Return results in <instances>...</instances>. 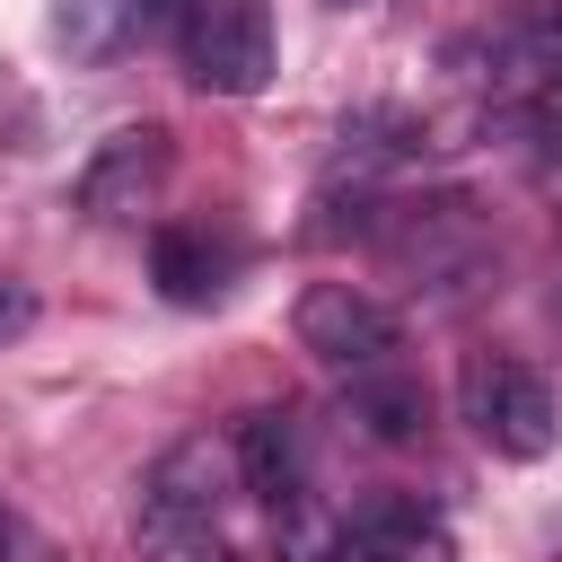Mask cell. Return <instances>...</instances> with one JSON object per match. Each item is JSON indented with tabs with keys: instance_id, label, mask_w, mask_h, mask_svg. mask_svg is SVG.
<instances>
[{
	"instance_id": "obj_9",
	"label": "cell",
	"mask_w": 562,
	"mask_h": 562,
	"mask_svg": "<svg viewBox=\"0 0 562 562\" xmlns=\"http://www.w3.org/2000/svg\"><path fill=\"white\" fill-rule=\"evenodd\" d=\"M228 272H237V246L211 237V228H193V220H167V228L149 237V281H158L176 307H211V299L228 290Z\"/></svg>"
},
{
	"instance_id": "obj_3",
	"label": "cell",
	"mask_w": 562,
	"mask_h": 562,
	"mask_svg": "<svg viewBox=\"0 0 562 562\" xmlns=\"http://www.w3.org/2000/svg\"><path fill=\"white\" fill-rule=\"evenodd\" d=\"M457 61H483L474 79L509 105H562V0H518L501 26L457 44Z\"/></svg>"
},
{
	"instance_id": "obj_13",
	"label": "cell",
	"mask_w": 562,
	"mask_h": 562,
	"mask_svg": "<svg viewBox=\"0 0 562 562\" xmlns=\"http://www.w3.org/2000/svg\"><path fill=\"white\" fill-rule=\"evenodd\" d=\"M0 562H61V553H53V544L26 527V509H18L9 492H0Z\"/></svg>"
},
{
	"instance_id": "obj_10",
	"label": "cell",
	"mask_w": 562,
	"mask_h": 562,
	"mask_svg": "<svg viewBox=\"0 0 562 562\" xmlns=\"http://www.w3.org/2000/svg\"><path fill=\"white\" fill-rule=\"evenodd\" d=\"M167 18V0H53V44L70 61H114L132 44H149Z\"/></svg>"
},
{
	"instance_id": "obj_4",
	"label": "cell",
	"mask_w": 562,
	"mask_h": 562,
	"mask_svg": "<svg viewBox=\"0 0 562 562\" xmlns=\"http://www.w3.org/2000/svg\"><path fill=\"white\" fill-rule=\"evenodd\" d=\"M290 325H299V351H316V360L342 369V378L386 369V360L404 351V316H395L386 299H369L360 281H307Z\"/></svg>"
},
{
	"instance_id": "obj_15",
	"label": "cell",
	"mask_w": 562,
	"mask_h": 562,
	"mask_svg": "<svg viewBox=\"0 0 562 562\" xmlns=\"http://www.w3.org/2000/svg\"><path fill=\"white\" fill-rule=\"evenodd\" d=\"M334 9H369V0H334Z\"/></svg>"
},
{
	"instance_id": "obj_7",
	"label": "cell",
	"mask_w": 562,
	"mask_h": 562,
	"mask_svg": "<svg viewBox=\"0 0 562 562\" xmlns=\"http://www.w3.org/2000/svg\"><path fill=\"white\" fill-rule=\"evenodd\" d=\"M228 457H237V492H255L281 527L307 509V422L290 404H255L228 430Z\"/></svg>"
},
{
	"instance_id": "obj_12",
	"label": "cell",
	"mask_w": 562,
	"mask_h": 562,
	"mask_svg": "<svg viewBox=\"0 0 562 562\" xmlns=\"http://www.w3.org/2000/svg\"><path fill=\"white\" fill-rule=\"evenodd\" d=\"M140 562H237V553H228L220 527H193V536H158V544H140Z\"/></svg>"
},
{
	"instance_id": "obj_11",
	"label": "cell",
	"mask_w": 562,
	"mask_h": 562,
	"mask_svg": "<svg viewBox=\"0 0 562 562\" xmlns=\"http://www.w3.org/2000/svg\"><path fill=\"white\" fill-rule=\"evenodd\" d=\"M351 422H360L369 439L404 448V439H422V422H430V395H422V378H404V369L386 360V369H360V378H351Z\"/></svg>"
},
{
	"instance_id": "obj_6",
	"label": "cell",
	"mask_w": 562,
	"mask_h": 562,
	"mask_svg": "<svg viewBox=\"0 0 562 562\" xmlns=\"http://www.w3.org/2000/svg\"><path fill=\"white\" fill-rule=\"evenodd\" d=\"M167 167H176V140H167L158 123H123V132H105L97 158L70 176V211H88V220H140V211L158 202Z\"/></svg>"
},
{
	"instance_id": "obj_1",
	"label": "cell",
	"mask_w": 562,
	"mask_h": 562,
	"mask_svg": "<svg viewBox=\"0 0 562 562\" xmlns=\"http://www.w3.org/2000/svg\"><path fill=\"white\" fill-rule=\"evenodd\" d=\"M457 422L492 448V457H544L553 448V386H544V369L536 360H518V351H474L465 369H457Z\"/></svg>"
},
{
	"instance_id": "obj_14",
	"label": "cell",
	"mask_w": 562,
	"mask_h": 562,
	"mask_svg": "<svg viewBox=\"0 0 562 562\" xmlns=\"http://www.w3.org/2000/svg\"><path fill=\"white\" fill-rule=\"evenodd\" d=\"M26 325H35V290H26L18 272H0V342H18Z\"/></svg>"
},
{
	"instance_id": "obj_16",
	"label": "cell",
	"mask_w": 562,
	"mask_h": 562,
	"mask_svg": "<svg viewBox=\"0 0 562 562\" xmlns=\"http://www.w3.org/2000/svg\"><path fill=\"white\" fill-rule=\"evenodd\" d=\"M553 316H562V299H553Z\"/></svg>"
},
{
	"instance_id": "obj_2",
	"label": "cell",
	"mask_w": 562,
	"mask_h": 562,
	"mask_svg": "<svg viewBox=\"0 0 562 562\" xmlns=\"http://www.w3.org/2000/svg\"><path fill=\"white\" fill-rule=\"evenodd\" d=\"M176 61L211 97H255L272 79V0H176Z\"/></svg>"
},
{
	"instance_id": "obj_5",
	"label": "cell",
	"mask_w": 562,
	"mask_h": 562,
	"mask_svg": "<svg viewBox=\"0 0 562 562\" xmlns=\"http://www.w3.org/2000/svg\"><path fill=\"white\" fill-rule=\"evenodd\" d=\"M237 483V457L228 439H176L149 474H140V501H132V536L158 544V536H193V527H220V501Z\"/></svg>"
},
{
	"instance_id": "obj_8",
	"label": "cell",
	"mask_w": 562,
	"mask_h": 562,
	"mask_svg": "<svg viewBox=\"0 0 562 562\" xmlns=\"http://www.w3.org/2000/svg\"><path fill=\"white\" fill-rule=\"evenodd\" d=\"M316 562H448V527L413 492H369L351 518L325 527V553Z\"/></svg>"
}]
</instances>
